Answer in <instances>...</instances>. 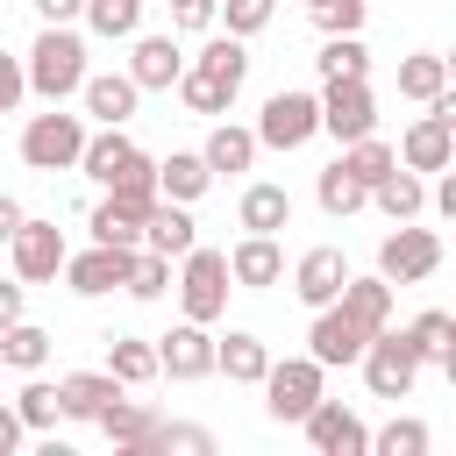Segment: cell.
Listing matches in <instances>:
<instances>
[{
    "label": "cell",
    "instance_id": "cell-32",
    "mask_svg": "<svg viewBox=\"0 0 456 456\" xmlns=\"http://www.w3.org/2000/svg\"><path fill=\"white\" fill-rule=\"evenodd\" d=\"M335 164H342V171H349V178H356V185L370 192V185H378V178H385V171H392L399 157H392V142H385V135L370 128V135H356V142H342V157H335Z\"/></svg>",
    "mask_w": 456,
    "mask_h": 456
},
{
    "label": "cell",
    "instance_id": "cell-49",
    "mask_svg": "<svg viewBox=\"0 0 456 456\" xmlns=\"http://www.w3.org/2000/svg\"><path fill=\"white\" fill-rule=\"evenodd\" d=\"M21 306H28V299H21V278H14V285H0V328H7V321H21Z\"/></svg>",
    "mask_w": 456,
    "mask_h": 456
},
{
    "label": "cell",
    "instance_id": "cell-25",
    "mask_svg": "<svg viewBox=\"0 0 456 456\" xmlns=\"http://www.w3.org/2000/svg\"><path fill=\"white\" fill-rule=\"evenodd\" d=\"M200 235H192V214H185V200H164L157 192V207L142 214V249H157V256H185Z\"/></svg>",
    "mask_w": 456,
    "mask_h": 456
},
{
    "label": "cell",
    "instance_id": "cell-7",
    "mask_svg": "<svg viewBox=\"0 0 456 456\" xmlns=\"http://www.w3.org/2000/svg\"><path fill=\"white\" fill-rule=\"evenodd\" d=\"M392 157H399L406 171H420V178H428V171H449V157H456V93H435L428 114L399 135Z\"/></svg>",
    "mask_w": 456,
    "mask_h": 456
},
{
    "label": "cell",
    "instance_id": "cell-26",
    "mask_svg": "<svg viewBox=\"0 0 456 456\" xmlns=\"http://www.w3.org/2000/svg\"><path fill=\"white\" fill-rule=\"evenodd\" d=\"M214 370H221L228 385H256V378L271 370V349H264V335H249V328H228V335L214 342Z\"/></svg>",
    "mask_w": 456,
    "mask_h": 456
},
{
    "label": "cell",
    "instance_id": "cell-44",
    "mask_svg": "<svg viewBox=\"0 0 456 456\" xmlns=\"http://www.w3.org/2000/svg\"><path fill=\"white\" fill-rule=\"evenodd\" d=\"M171 449H185V456H214V435L192 428V420H164V428H157V456H171Z\"/></svg>",
    "mask_w": 456,
    "mask_h": 456
},
{
    "label": "cell",
    "instance_id": "cell-38",
    "mask_svg": "<svg viewBox=\"0 0 456 456\" xmlns=\"http://www.w3.org/2000/svg\"><path fill=\"white\" fill-rule=\"evenodd\" d=\"M14 413H21V428H28V435H50V428L64 420V399H57V385L28 378V385L14 392Z\"/></svg>",
    "mask_w": 456,
    "mask_h": 456
},
{
    "label": "cell",
    "instance_id": "cell-21",
    "mask_svg": "<svg viewBox=\"0 0 456 456\" xmlns=\"http://www.w3.org/2000/svg\"><path fill=\"white\" fill-rule=\"evenodd\" d=\"M228 278H235L242 292H271V285L285 278V249H278V235H242V242L228 249Z\"/></svg>",
    "mask_w": 456,
    "mask_h": 456
},
{
    "label": "cell",
    "instance_id": "cell-33",
    "mask_svg": "<svg viewBox=\"0 0 456 456\" xmlns=\"http://www.w3.org/2000/svg\"><path fill=\"white\" fill-rule=\"evenodd\" d=\"M107 370L135 392V385H150L157 378V342H142V335H107Z\"/></svg>",
    "mask_w": 456,
    "mask_h": 456
},
{
    "label": "cell",
    "instance_id": "cell-11",
    "mask_svg": "<svg viewBox=\"0 0 456 456\" xmlns=\"http://www.w3.org/2000/svg\"><path fill=\"white\" fill-rule=\"evenodd\" d=\"M370 335H378V328H363V321H356L342 299H328V306H314V328H306V356H314L321 370H335V363H356Z\"/></svg>",
    "mask_w": 456,
    "mask_h": 456
},
{
    "label": "cell",
    "instance_id": "cell-50",
    "mask_svg": "<svg viewBox=\"0 0 456 456\" xmlns=\"http://www.w3.org/2000/svg\"><path fill=\"white\" fill-rule=\"evenodd\" d=\"M14 228H21V200H14V192H0V242H7Z\"/></svg>",
    "mask_w": 456,
    "mask_h": 456
},
{
    "label": "cell",
    "instance_id": "cell-24",
    "mask_svg": "<svg viewBox=\"0 0 456 456\" xmlns=\"http://www.w3.org/2000/svg\"><path fill=\"white\" fill-rule=\"evenodd\" d=\"M370 207H378L385 221H420V214H428V178L406 171V164H392V171L370 185Z\"/></svg>",
    "mask_w": 456,
    "mask_h": 456
},
{
    "label": "cell",
    "instance_id": "cell-1",
    "mask_svg": "<svg viewBox=\"0 0 456 456\" xmlns=\"http://www.w3.org/2000/svg\"><path fill=\"white\" fill-rule=\"evenodd\" d=\"M242 78H249V50H242V36H207L200 43V57H185V71H178V100L192 107V114H228L235 107V93H242Z\"/></svg>",
    "mask_w": 456,
    "mask_h": 456
},
{
    "label": "cell",
    "instance_id": "cell-48",
    "mask_svg": "<svg viewBox=\"0 0 456 456\" xmlns=\"http://www.w3.org/2000/svg\"><path fill=\"white\" fill-rule=\"evenodd\" d=\"M36 14H43V21H78L86 0H36Z\"/></svg>",
    "mask_w": 456,
    "mask_h": 456
},
{
    "label": "cell",
    "instance_id": "cell-29",
    "mask_svg": "<svg viewBox=\"0 0 456 456\" xmlns=\"http://www.w3.org/2000/svg\"><path fill=\"white\" fill-rule=\"evenodd\" d=\"M200 157H207V171H214V178H221V171H249V164H256V128L214 121V135L200 142Z\"/></svg>",
    "mask_w": 456,
    "mask_h": 456
},
{
    "label": "cell",
    "instance_id": "cell-6",
    "mask_svg": "<svg viewBox=\"0 0 456 456\" xmlns=\"http://www.w3.org/2000/svg\"><path fill=\"white\" fill-rule=\"evenodd\" d=\"M78 150H86V114H64V100L50 114H28V128H21L28 171H78Z\"/></svg>",
    "mask_w": 456,
    "mask_h": 456
},
{
    "label": "cell",
    "instance_id": "cell-4",
    "mask_svg": "<svg viewBox=\"0 0 456 456\" xmlns=\"http://www.w3.org/2000/svg\"><path fill=\"white\" fill-rule=\"evenodd\" d=\"M228 292H235V278H228V249H185L178 256V314L185 321H221L228 314Z\"/></svg>",
    "mask_w": 456,
    "mask_h": 456
},
{
    "label": "cell",
    "instance_id": "cell-43",
    "mask_svg": "<svg viewBox=\"0 0 456 456\" xmlns=\"http://www.w3.org/2000/svg\"><path fill=\"white\" fill-rule=\"evenodd\" d=\"M370 449L378 456H428V420H385L370 435Z\"/></svg>",
    "mask_w": 456,
    "mask_h": 456
},
{
    "label": "cell",
    "instance_id": "cell-3",
    "mask_svg": "<svg viewBox=\"0 0 456 456\" xmlns=\"http://www.w3.org/2000/svg\"><path fill=\"white\" fill-rule=\"evenodd\" d=\"M78 171L100 185V192H142V185H157V164L121 135V128H100V135H86V150H78Z\"/></svg>",
    "mask_w": 456,
    "mask_h": 456
},
{
    "label": "cell",
    "instance_id": "cell-42",
    "mask_svg": "<svg viewBox=\"0 0 456 456\" xmlns=\"http://www.w3.org/2000/svg\"><path fill=\"white\" fill-rule=\"evenodd\" d=\"M271 14H278V0H214V21H228V36H256V28H271Z\"/></svg>",
    "mask_w": 456,
    "mask_h": 456
},
{
    "label": "cell",
    "instance_id": "cell-19",
    "mask_svg": "<svg viewBox=\"0 0 456 456\" xmlns=\"http://www.w3.org/2000/svg\"><path fill=\"white\" fill-rule=\"evenodd\" d=\"M128 43H135V50H128V78H135L142 93H171L178 71H185L178 36H128Z\"/></svg>",
    "mask_w": 456,
    "mask_h": 456
},
{
    "label": "cell",
    "instance_id": "cell-10",
    "mask_svg": "<svg viewBox=\"0 0 456 456\" xmlns=\"http://www.w3.org/2000/svg\"><path fill=\"white\" fill-rule=\"evenodd\" d=\"M370 128H378V93H370V78H328V86H321V135L356 142V135H370Z\"/></svg>",
    "mask_w": 456,
    "mask_h": 456
},
{
    "label": "cell",
    "instance_id": "cell-40",
    "mask_svg": "<svg viewBox=\"0 0 456 456\" xmlns=\"http://www.w3.org/2000/svg\"><path fill=\"white\" fill-rule=\"evenodd\" d=\"M164 285H171V256H157V249H135V256H128V278H121V292H128V299H164Z\"/></svg>",
    "mask_w": 456,
    "mask_h": 456
},
{
    "label": "cell",
    "instance_id": "cell-34",
    "mask_svg": "<svg viewBox=\"0 0 456 456\" xmlns=\"http://www.w3.org/2000/svg\"><path fill=\"white\" fill-rule=\"evenodd\" d=\"M50 363V335L36 321H7L0 328V370H43Z\"/></svg>",
    "mask_w": 456,
    "mask_h": 456
},
{
    "label": "cell",
    "instance_id": "cell-17",
    "mask_svg": "<svg viewBox=\"0 0 456 456\" xmlns=\"http://www.w3.org/2000/svg\"><path fill=\"white\" fill-rule=\"evenodd\" d=\"M93 428H100V435H107V442H114L121 456H157V428H164V413L121 392V399H114V406H107V413H100Z\"/></svg>",
    "mask_w": 456,
    "mask_h": 456
},
{
    "label": "cell",
    "instance_id": "cell-46",
    "mask_svg": "<svg viewBox=\"0 0 456 456\" xmlns=\"http://www.w3.org/2000/svg\"><path fill=\"white\" fill-rule=\"evenodd\" d=\"M21 100H28V71H21V57L0 50V114H14Z\"/></svg>",
    "mask_w": 456,
    "mask_h": 456
},
{
    "label": "cell",
    "instance_id": "cell-31",
    "mask_svg": "<svg viewBox=\"0 0 456 456\" xmlns=\"http://www.w3.org/2000/svg\"><path fill=\"white\" fill-rule=\"evenodd\" d=\"M392 292H399V285H385L378 271H370V278H356V271H349L335 299H342V306H349V314H356L363 328H385V321H392Z\"/></svg>",
    "mask_w": 456,
    "mask_h": 456
},
{
    "label": "cell",
    "instance_id": "cell-14",
    "mask_svg": "<svg viewBox=\"0 0 456 456\" xmlns=\"http://www.w3.org/2000/svg\"><path fill=\"white\" fill-rule=\"evenodd\" d=\"M256 385H264V413H271V420H299V413L321 399V363H314V356H285V363H271Z\"/></svg>",
    "mask_w": 456,
    "mask_h": 456
},
{
    "label": "cell",
    "instance_id": "cell-35",
    "mask_svg": "<svg viewBox=\"0 0 456 456\" xmlns=\"http://www.w3.org/2000/svg\"><path fill=\"white\" fill-rule=\"evenodd\" d=\"M399 93L406 100H435V93H449V57H435V50H413V57H399Z\"/></svg>",
    "mask_w": 456,
    "mask_h": 456
},
{
    "label": "cell",
    "instance_id": "cell-5",
    "mask_svg": "<svg viewBox=\"0 0 456 456\" xmlns=\"http://www.w3.org/2000/svg\"><path fill=\"white\" fill-rule=\"evenodd\" d=\"M363 385H370V399H413V385H420V349L406 342V328H378L370 342H363Z\"/></svg>",
    "mask_w": 456,
    "mask_h": 456
},
{
    "label": "cell",
    "instance_id": "cell-8",
    "mask_svg": "<svg viewBox=\"0 0 456 456\" xmlns=\"http://www.w3.org/2000/svg\"><path fill=\"white\" fill-rule=\"evenodd\" d=\"M321 135V93H299V86H278L256 114V150H299Z\"/></svg>",
    "mask_w": 456,
    "mask_h": 456
},
{
    "label": "cell",
    "instance_id": "cell-9",
    "mask_svg": "<svg viewBox=\"0 0 456 456\" xmlns=\"http://www.w3.org/2000/svg\"><path fill=\"white\" fill-rule=\"evenodd\" d=\"M435 271H442V235H435V228L399 221V228L378 242V278H385V285H428Z\"/></svg>",
    "mask_w": 456,
    "mask_h": 456
},
{
    "label": "cell",
    "instance_id": "cell-47",
    "mask_svg": "<svg viewBox=\"0 0 456 456\" xmlns=\"http://www.w3.org/2000/svg\"><path fill=\"white\" fill-rule=\"evenodd\" d=\"M21 435H28V428H21V413H14V406H0V456H14V449H21Z\"/></svg>",
    "mask_w": 456,
    "mask_h": 456
},
{
    "label": "cell",
    "instance_id": "cell-27",
    "mask_svg": "<svg viewBox=\"0 0 456 456\" xmlns=\"http://www.w3.org/2000/svg\"><path fill=\"white\" fill-rule=\"evenodd\" d=\"M235 221H242V235H278V228H292V192L271 185V178H256V185L242 192Z\"/></svg>",
    "mask_w": 456,
    "mask_h": 456
},
{
    "label": "cell",
    "instance_id": "cell-28",
    "mask_svg": "<svg viewBox=\"0 0 456 456\" xmlns=\"http://www.w3.org/2000/svg\"><path fill=\"white\" fill-rule=\"evenodd\" d=\"M406 342L420 349V370H449V378H456V314L428 306V314L406 328Z\"/></svg>",
    "mask_w": 456,
    "mask_h": 456
},
{
    "label": "cell",
    "instance_id": "cell-15",
    "mask_svg": "<svg viewBox=\"0 0 456 456\" xmlns=\"http://www.w3.org/2000/svg\"><path fill=\"white\" fill-rule=\"evenodd\" d=\"M157 378H178V385L214 378V335H207V321H178L171 335H157Z\"/></svg>",
    "mask_w": 456,
    "mask_h": 456
},
{
    "label": "cell",
    "instance_id": "cell-39",
    "mask_svg": "<svg viewBox=\"0 0 456 456\" xmlns=\"http://www.w3.org/2000/svg\"><path fill=\"white\" fill-rule=\"evenodd\" d=\"M314 200H321V207H328L335 221H349L356 207H370V192H363V185H356V178H349L342 164H328V171L314 178Z\"/></svg>",
    "mask_w": 456,
    "mask_h": 456
},
{
    "label": "cell",
    "instance_id": "cell-45",
    "mask_svg": "<svg viewBox=\"0 0 456 456\" xmlns=\"http://www.w3.org/2000/svg\"><path fill=\"white\" fill-rule=\"evenodd\" d=\"M164 7H171V28H185V36L214 28V0H164Z\"/></svg>",
    "mask_w": 456,
    "mask_h": 456
},
{
    "label": "cell",
    "instance_id": "cell-2",
    "mask_svg": "<svg viewBox=\"0 0 456 456\" xmlns=\"http://www.w3.org/2000/svg\"><path fill=\"white\" fill-rule=\"evenodd\" d=\"M21 71H28V93L36 100H71L78 86H86V36L71 28V21H43V36L28 43V57H21Z\"/></svg>",
    "mask_w": 456,
    "mask_h": 456
},
{
    "label": "cell",
    "instance_id": "cell-22",
    "mask_svg": "<svg viewBox=\"0 0 456 456\" xmlns=\"http://www.w3.org/2000/svg\"><path fill=\"white\" fill-rule=\"evenodd\" d=\"M342 278H349V256H342L335 242H321V249H306V256L292 264V292H299V306H328V299L342 292Z\"/></svg>",
    "mask_w": 456,
    "mask_h": 456
},
{
    "label": "cell",
    "instance_id": "cell-13",
    "mask_svg": "<svg viewBox=\"0 0 456 456\" xmlns=\"http://www.w3.org/2000/svg\"><path fill=\"white\" fill-rule=\"evenodd\" d=\"M299 428H306L314 456H370V428H363V413H349L342 399H314V406L299 413Z\"/></svg>",
    "mask_w": 456,
    "mask_h": 456
},
{
    "label": "cell",
    "instance_id": "cell-18",
    "mask_svg": "<svg viewBox=\"0 0 456 456\" xmlns=\"http://www.w3.org/2000/svg\"><path fill=\"white\" fill-rule=\"evenodd\" d=\"M128 256H135V249H114V242H93V249H78V256H64V285H71L78 299H100V292H114V285L128 278Z\"/></svg>",
    "mask_w": 456,
    "mask_h": 456
},
{
    "label": "cell",
    "instance_id": "cell-12",
    "mask_svg": "<svg viewBox=\"0 0 456 456\" xmlns=\"http://www.w3.org/2000/svg\"><path fill=\"white\" fill-rule=\"evenodd\" d=\"M7 256H14V278H21V285H50L71 249H64V228H57V221H28V214H21V228L7 235Z\"/></svg>",
    "mask_w": 456,
    "mask_h": 456
},
{
    "label": "cell",
    "instance_id": "cell-41",
    "mask_svg": "<svg viewBox=\"0 0 456 456\" xmlns=\"http://www.w3.org/2000/svg\"><path fill=\"white\" fill-rule=\"evenodd\" d=\"M306 14H314V28H321V36H363L370 0H306Z\"/></svg>",
    "mask_w": 456,
    "mask_h": 456
},
{
    "label": "cell",
    "instance_id": "cell-30",
    "mask_svg": "<svg viewBox=\"0 0 456 456\" xmlns=\"http://www.w3.org/2000/svg\"><path fill=\"white\" fill-rule=\"evenodd\" d=\"M207 185H214V171H207L200 150H171V157L157 164V192H164V200H185V207H192Z\"/></svg>",
    "mask_w": 456,
    "mask_h": 456
},
{
    "label": "cell",
    "instance_id": "cell-20",
    "mask_svg": "<svg viewBox=\"0 0 456 456\" xmlns=\"http://www.w3.org/2000/svg\"><path fill=\"white\" fill-rule=\"evenodd\" d=\"M78 100H86V114H93L100 128H121V121L135 114V100H142V86H135L128 71H86V86H78Z\"/></svg>",
    "mask_w": 456,
    "mask_h": 456
},
{
    "label": "cell",
    "instance_id": "cell-37",
    "mask_svg": "<svg viewBox=\"0 0 456 456\" xmlns=\"http://www.w3.org/2000/svg\"><path fill=\"white\" fill-rule=\"evenodd\" d=\"M142 7H150V0H86V28L107 36V43H128V36L142 28Z\"/></svg>",
    "mask_w": 456,
    "mask_h": 456
},
{
    "label": "cell",
    "instance_id": "cell-23",
    "mask_svg": "<svg viewBox=\"0 0 456 456\" xmlns=\"http://www.w3.org/2000/svg\"><path fill=\"white\" fill-rule=\"evenodd\" d=\"M128 385L114 378V370H71V378H57V399H64V420H100L114 399H121Z\"/></svg>",
    "mask_w": 456,
    "mask_h": 456
},
{
    "label": "cell",
    "instance_id": "cell-36",
    "mask_svg": "<svg viewBox=\"0 0 456 456\" xmlns=\"http://www.w3.org/2000/svg\"><path fill=\"white\" fill-rule=\"evenodd\" d=\"M314 71H321V78H370V50H363V36H321Z\"/></svg>",
    "mask_w": 456,
    "mask_h": 456
},
{
    "label": "cell",
    "instance_id": "cell-16",
    "mask_svg": "<svg viewBox=\"0 0 456 456\" xmlns=\"http://www.w3.org/2000/svg\"><path fill=\"white\" fill-rule=\"evenodd\" d=\"M157 207V185H142V192H107L100 207H93V242H114V249H142V214Z\"/></svg>",
    "mask_w": 456,
    "mask_h": 456
}]
</instances>
